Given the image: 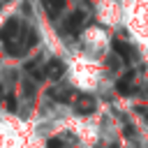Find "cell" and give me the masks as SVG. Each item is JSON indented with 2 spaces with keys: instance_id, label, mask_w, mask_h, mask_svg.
<instances>
[{
  "instance_id": "cell-1",
  "label": "cell",
  "mask_w": 148,
  "mask_h": 148,
  "mask_svg": "<svg viewBox=\"0 0 148 148\" xmlns=\"http://www.w3.org/2000/svg\"><path fill=\"white\" fill-rule=\"evenodd\" d=\"M83 21H86V14L76 9L74 14H69V16L65 18V23H62V32H67V35H76V32L81 30Z\"/></svg>"
},
{
  "instance_id": "cell-2",
  "label": "cell",
  "mask_w": 148,
  "mask_h": 148,
  "mask_svg": "<svg viewBox=\"0 0 148 148\" xmlns=\"http://www.w3.org/2000/svg\"><path fill=\"white\" fill-rule=\"evenodd\" d=\"M111 46H113L116 56H120L125 62L136 60V49H134L132 44H127V42H123V39H113V42H111Z\"/></svg>"
},
{
  "instance_id": "cell-3",
  "label": "cell",
  "mask_w": 148,
  "mask_h": 148,
  "mask_svg": "<svg viewBox=\"0 0 148 148\" xmlns=\"http://www.w3.org/2000/svg\"><path fill=\"white\" fill-rule=\"evenodd\" d=\"M62 72H65V65H62V60H56V58L49 60V65H46V69H44V74L51 76V79H60Z\"/></svg>"
},
{
  "instance_id": "cell-4",
  "label": "cell",
  "mask_w": 148,
  "mask_h": 148,
  "mask_svg": "<svg viewBox=\"0 0 148 148\" xmlns=\"http://www.w3.org/2000/svg\"><path fill=\"white\" fill-rule=\"evenodd\" d=\"M74 106H76V111H79V113H90V111L95 109V99H92V97H88V95H79V97H76V102H74Z\"/></svg>"
},
{
  "instance_id": "cell-5",
  "label": "cell",
  "mask_w": 148,
  "mask_h": 148,
  "mask_svg": "<svg viewBox=\"0 0 148 148\" xmlns=\"http://www.w3.org/2000/svg\"><path fill=\"white\" fill-rule=\"evenodd\" d=\"M42 5L46 7L49 16H58V14L65 9V0H42Z\"/></svg>"
},
{
  "instance_id": "cell-6",
  "label": "cell",
  "mask_w": 148,
  "mask_h": 148,
  "mask_svg": "<svg viewBox=\"0 0 148 148\" xmlns=\"http://www.w3.org/2000/svg\"><path fill=\"white\" fill-rule=\"evenodd\" d=\"M116 90H118L120 95H130V92H132V74H125V76L116 83Z\"/></svg>"
},
{
  "instance_id": "cell-7",
  "label": "cell",
  "mask_w": 148,
  "mask_h": 148,
  "mask_svg": "<svg viewBox=\"0 0 148 148\" xmlns=\"http://www.w3.org/2000/svg\"><path fill=\"white\" fill-rule=\"evenodd\" d=\"M7 106H9V111H16V99H14V95L7 97Z\"/></svg>"
}]
</instances>
